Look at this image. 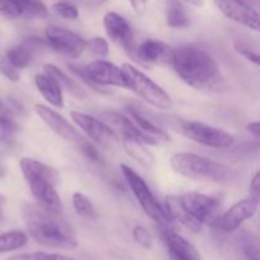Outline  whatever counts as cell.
<instances>
[{"label": "cell", "instance_id": "6da1fadb", "mask_svg": "<svg viewBox=\"0 0 260 260\" xmlns=\"http://www.w3.org/2000/svg\"><path fill=\"white\" fill-rule=\"evenodd\" d=\"M22 217L29 235L41 245L55 249H75L78 246L75 231L60 212L40 205L24 203Z\"/></svg>", "mask_w": 260, "mask_h": 260}, {"label": "cell", "instance_id": "7a4b0ae2", "mask_svg": "<svg viewBox=\"0 0 260 260\" xmlns=\"http://www.w3.org/2000/svg\"><path fill=\"white\" fill-rule=\"evenodd\" d=\"M170 63L178 76L196 89H213L221 81L217 61L198 46L183 45L174 48Z\"/></svg>", "mask_w": 260, "mask_h": 260}, {"label": "cell", "instance_id": "3957f363", "mask_svg": "<svg viewBox=\"0 0 260 260\" xmlns=\"http://www.w3.org/2000/svg\"><path fill=\"white\" fill-rule=\"evenodd\" d=\"M170 167L179 175L194 180L226 183L235 178V172L222 162L192 152H178L170 157Z\"/></svg>", "mask_w": 260, "mask_h": 260}, {"label": "cell", "instance_id": "277c9868", "mask_svg": "<svg viewBox=\"0 0 260 260\" xmlns=\"http://www.w3.org/2000/svg\"><path fill=\"white\" fill-rule=\"evenodd\" d=\"M164 122L174 132L203 146L226 149L235 142V137L225 129L217 128L203 122L188 121L179 117H168Z\"/></svg>", "mask_w": 260, "mask_h": 260}, {"label": "cell", "instance_id": "5b68a950", "mask_svg": "<svg viewBox=\"0 0 260 260\" xmlns=\"http://www.w3.org/2000/svg\"><path fill=\"white\" fill-rule=\"evenodd\" d=\"M119 168H121V172L123 174V178L126 179L127 184H128L129 189L134 193L135 198L139 202V205L141 206L142 211L146 213L147 217L159 223L161 228H172L174 222L167 213L164 206L160 205L159 201L152 194L151 189L149 188L147 183L145 182L144 178L137 174L128 165L121 164Z\"/></svg>", "mask_w": 260, "mask_h": 260}, {"label": "cell", "instance_id": "8992f818", "mask_svg": "<svg viewBox=\"0 0 260 260\" xmlns=\"http://www.w3.org/2000/svg\"><path fill=\"white\" fill-rule=\"evenodd\" d=\"M122 70L126 76L127 88L136 93L142 101L160 111H168L172 108L173 101L169 94L161 86L157 85L152 79L139 70L136 66L131 63H123Z\"/></svg>", "mask_w": 260, "mask_h": 260}, {"label": "cell", "instance_id": "52a82bcc", "mask_svg": "<svg viewBox=\"0 0 260 260\" xmlns=\"http://www.w3.org/2000/svg\"><path fill=\"white\" fill-rule=\"evenodd\" d=\"M183 206L192 217L203 225L218 228L221 218L220 200L198 192L185 193L180 197Z\"/></svg>", "mask_w": 260, "mask_h": 260}, {"label": "cell", "instance_id": "ba28073f", "mask_svg": "<svg viewBox=\"0 0 260 260\" xmlns=\"http://www.w3.org/2000/svg\"><path fill=\"white\" fill-rule=\"evenodd\" d=\"M70 117L74 123L83 129L84 134L93 141L94 145H98L103 149H113L118 145V135L106 122L78 111H71Z\"/></svg>", "mask_w": 260, "mask_h": 260}, {"label": "cell", "instance_id": "9c48e42d", "mask_svg": "<svg viewBox=\"0 0 260 260\" xmlns=\"http://www.w3.org/2000/svg\"><path fill=\"white\" fill-rule=\"evenodd\" d=\"M46 42L57 52L70 58H79L85 51L86 41L80 35L58 25H48L45 29Z\"/></svg>", "mask_w": 260, "mask_h": 260}, {"label": "cell", "instance_id": "30bf717a", "mask_svg": "<svg viewBox=\"0 0 260 260\" xmlns=\"http://www.w3.org/2000/svg\"><path fill=\"white\" fill-rule=\"evenodd\" d=\"M220 12L230 20L253 30L260 29L259 14L248 0H213Z\"/></svg>", "mask_w": 260, "mask_h": 260}, {"label": "cell", "instance_id": "8fae6325", "mask_svg": "<svg viewBox=\"0 0 260 260\" xmlns=\"http://www.w3.org/2000/svg\"><path fill=\"white\" fill-rule=\"evenodd\" d=\"M103 27L108 38H111L116 45L121 46L129 55L134 56V30L126 18L116 12H108L103 17Z\"/></svg>", "mask_w": 260, "mask_h": 260}, {"label": "cell", "instance_id": "7c38bea8", "mask_svg": "<svg viewBox=\"0 0 260 260\" xmlns=\"http://www.w3.org/2000/svg\"><path fill=\"white\" fill-rule=\"evenodd\" d=\"M89 78L98 86H117V88H127V80L122 68H118L109 61L99 58L91 61L85 66Z\"/></svg>", "mask_w": 260, "mask_h": 260}, {"label": "cell", "instance_id": "4fadbf2b", "mask_svg": "<svg viewBox=\"0 0 260 260\" xmlns=\"http://www.w3.org/2000/svg\"><path fill=\"white\" fill-rule=\"evenodd\" d=\"M259 207V200L253 197L244 198L233 206L230 210L221 215L220 225L225 233H234L238 230L245 221L250 220L255 216Z\"/></svg>", "mask_w": 260, "mask_h": 260}, {"label": "cell", "instance_id": "5bb4252c", "mask_svg": "<svg viewBox=\"0 0 260 260\" xmlns=\"http://www.w3.org/2000/svg\"><path fill=\"white\" fill-rule=\"evenodd\" d=\"M35 112L37 113V116L40 117L41 121H42L46 126L50 127L51 131H52L53 134L60 136L61 139L65 140V141L74 142V144L78 145L79 142L83 140L80 135H79V132L75 129V127L71 126L61 114H58L57 112H55L53 109L48 108L47 106L36 104Z\"/></svg>", "mask_w": 260, "mask_h": 260}, {"label": "cell", "instance_id": "9a60e30c", "mask_svg": "<svg viewBox=\"0 0 260 260\" xmlns=\"http://www.w3.org/2000/svg\"><path fill=\"white\" fill-rule=\"evenodd\" d=\"M161 239L172 260H201L197 249L172 228H162Z\"/></svg>", "mask_w": 260, "mask_h": 260}, {"label": "cell", "instance_id": "2e32d148", "mask_svg": "<svg viewBox=\"0 0 260 260\" xmlns=\"http://www.w3.org/2000/svg\"><path fill=\"white\" fill-rule=\"evenodd\" d=\"M25 182L29 187L33 198L37 201V205L43 208H47V210L56 211V212L62 211V201H61L58 193L56 192L55 185L51 184L48 180L43 179V178H32Z\"/></svg>", "mask_w": 260, "mask_h": 260}, {"label": "cell", "instance_id": "e0dca14e", "mask_svg": "<svg viewBox=\"0 0 260 260\" xmlns=\"http://www.w3.org/2000/svg\"><path fill=\"white\" fill-rule=\"evenodd\" d=\"M173 48L167 43L157 40H145L135 47L134 56H136L141 62L160 63L170 62Z\"/></svg>", "mask_w": 260, "mask_h": 260}, {"label": "cell", "instance_id": "ac0fdd59", "mask_svg": "<svg viewBox=\"0 0 260 260\" xmlns=\"http://www.w3.org/2000/svg\"><path fill=\"white\" fill-rule=\"evenodd\" d=\"M45 45L42 40L36 37H29L19 45L9 48L5 52V58L18 70L28 68L35 58L36 52L40 47Z\"/></svg>", "mask_w": 260, "mask_h": 260}, {"label": "cell", "instance_id": "d6986e66", "mask_svg": "<svg viewBox=\"0 0 260 260\" xmlns=\"http://www.w3.org/2000/svg\"><path fill=\"white\" fill-rule=\"evenodd\" d=\"M19 167L25 180L32 179V178H43L55 187L60 182V174H58L57 170L51 165L40 161V160L22 157L19 161Z\"/></svg>", "mask_w": 260, "mask_h": 260}, {"label": "cell", "instance_id": "ffe728a7", "mask_svg": "<svg viewBox=\"0 0 260 260\" xmlns=\"http://www.w3.org/2000/svg\"><path fill=\"white\" fill-rule=\"evenodd\" d=\"M164 208L168 215H169V217L173 220V222L177 221V222L182 223L184 228H187L188 230L194 231V233H198L201 230V228H202V223L198 222L194 217H192L187 212V210L183 206L180 197L169 196V197L165 198Z\"/></svg>", "mask_w": 260, "mask_h": 260}, {"label": "cell", "instance_id": "44dd1931", "mask_svg": "<svg viewBox=\"0 0 260 260\" xmlns=\"http://www.w3.org/2000/svg\"><path fill=\"white\" fill-rule=\"evenodd\" d=\"M127 112H128V117L132 119V122L136 124L137 128L142 132V135L149 140L151 145H156L160 141H168L169 140L167 132L160 128V127H157L151 119L140 113L139 109L128 108Z\"/></svg>", "mask_w": 260, "mask_h": 260}, {"label": "cell", "instance_id": "7402d4cb", "mask_svg": "<svg viewBox=\"0 0 260 260\" xmlns=\"http://www.w3.org/2000/svg\"><path fill=\"white\" fill-rule=\"evenodd\" d=\"M35 84L41 95L55 108L61 109L63 107L62 89L57 84V81L51 78L47 74H38L35 78Z\"/></svg>", "mask_w": 260, "mask_h": 260}, {"label": "cell", "instance_id": "603a6c76", "mask_svg": "<svg viewBox=\"0 0 260 260\" xmlns=\"http://www.w3.org/2000/svg\"><path fill=\"white\" fill-rule=\"evenodd\" d=\"M43 73L55 79V80L57 81L58 85H60V88L68 91L70 95L75 96V98L78 99H84L86 96L84 89H81L80 85H79L73 78L66 75V74L63 73L61 69H58L57 66L52 65V63H45V65H43Z\"/></svg>", "mask_w": 260, "mask_h": 260}, {"label": "cell", "instance_id": "cb8c5ba5", "mask_svg": "<svg viewBox=\"0 0 260 260\" xmlns=\"http://www.w3.org/2000/svg\"><path fill=\"white\" fill-rule=\"evenodd\" d=\"M122 144H123L127 154L134 157L135 160H137L140 164L146 168H151L154 165V155L147 149L146 144H144V142L137 139H132V137H123Z\"/></svg>", "mask_w": 260, "mask_h": 260}, {"label": "cell", "instance_id": "d4e9b609", "mask_svg": "<svg viewBox=\"0 0 260 260\" xmlns=\"http://www.w3.org/2000/svg\"><path fill=\"white\" fill-rule=\"evenodd\" d=\"M167 24L174 29L187 28L189 25V18H188L185 9L179 0H169L168 2Z\"/></svg>", "mask_w": 260, "mask_h": 260}, {"label": "cell", "instance_id": "484cf974", "mask_svg": "<svg viewBox=\"0 0 260 260\" xmlns=\"http://www.w3.org/2000/svg\"><path fill=\"white\" fill-rule=\"evenodd\" d=\"M28 236L23 231L13 230L0 234V254L18 250L27 244Z\"/></svg>", "mask_w": 260, "mask_h": 260}, {"label": "cell", "instance_id": "4316f807", "mask_svg": "<svg viewBox=\"0 0 260 260\" xmlns=\"http://www.w3.org/2000/svg\"><path fill=\"white\" fill-rule=\"evenodd\" d=\"M73 206L75 212L83 218H94L95 217V210L93 203L90 202L86 196L83 193L75 192L73 194Z\"/></svg>", "mask_w": 260, "mask_h": 260}, {"label": "cell", "instance_id": "83f0119b", "mask_svg": "<svg viewBox=\"0 0 260 260\" xmlns=\"http://www.w3.org/2000/svg\"><path fill=\"white\" fill-rule=\"evenodd\" d=\"M18 132V124L8 113L0 114V142L10 144Z\"/></svg>", "mask_w": 260, "mask_h": 260}, {"label": "cell", "instance_id": "f1b7e54d", "mask_svg": "<svg viewBox=\"0 0 260 260\" xmlns=\"http://www.w3.org/2000/svg\"><path fill=\"white\" fill-rule=\"evenodd\" d=\"M85 50H88L91 55L95 57L104 58L109 53V45L106 38L103 37H93L91 40L86 41Z\"/></svg>", "mask_w": 260, "mask_h": 260}, {"label": "cell", "instance_id": "f546056e", "mask_svg": "<svg viewBox=\"0 0 260 260\" xmlns=\"http://www.w3.org/2000/svg\"><path fill=\"white\" fill-rule=\"evenodd\" d=\"M0 14L8 19H15L23 15V5L18 0H0Z\"/></svg>", "mask_w": 260, "mask_h": 260}, {"label": "cell", "instance_id": "4dcf8cb0", "mask_svg": "<svg viewBox=\"0 0 260 260\" xmlns=\"http://www.w3.org/2000/svg\"><path fill=\"white\" fill-rule=\"evenodd\" d=\"M68 69L70 70V73H73L74 75L76 76L78 79H80L81 81H83L85 85H88L89 88L91 89V90L94 91H98V93H102V94H107L108 91L104 90V89H102L101 86L95 85V84L93 83V81L90 80V78H89L88 73H86V69L85 66H81V65H75V63H68Z\"/></svg>", "mask_w": 260, "mask_h": 260}, {"label": "cell", "instance_id": "1f68e13d", "mask_svg": "<svg viewBox=\"0 0 260 260\" xmlns=\"http://www.w3.org/2000/svg\"><path fill=\"white\" fill-rule=\"evenodd\" d=\"M52 10L58 15L68 20H76L79 18V9L69 2H58L52 5Z\"/></svg>", "mask_w": 260, "mask_h": 260}, {"label": "cell", "instance_id": "d6a6232c", "mask_svg": "<svg viewBox=\"0 0 260 260\" xmlns=\"http://www.w3.org/2000/svg\"><path fill=\"white\" fill-rule=\"evenodd\" d=\"M5 260H75L63 256L61 254L53 253H45V251H36V253H27V254H18V255L10 256Z\"/></svg>", "mask_w": 260, "mask_h": 260}, {"label": "cell", "instance_id": "836d02e7", "mask_svg": "<svg viewBox=\"0 0 260 260\" xmlns=\"http://www.w3.org/2000/svg\"><path fill=\"white\" fill-rule=\"evenodd\" d=\"M23 15L27 14L29 17L46 18L48 15V10L46 5L41 0H27L23 3Z\"/></svg>", "mask_w": 260, "mask_h": 260}, {"label": "cell", "instance_id": "e575fe53", "mask_svg": "<svg viewBox=\"0 0 260 260\" xmlns=\"http://www.w3.org/2000/svg\"><path fill=\"white\" fill-rule=\"evenodd\" d=\"M234 47H235V51L239 53V55L244 56L246 60L251 61L255 65H259V55L256 51H254L253 48L249 46L248 42H244L241 40H236L234 42Z\"/></svg>", "mask_w": 260, "mask_h": 260}, {"label": "cell", "instance_id": "d590c367", "mask_svg": "<svg viewBox=\"0 0 260 260\" xmlns=\"http://www.w3.org/2000/svg\"><path fill=\"white\" fill-rule=\"evenodd\" d=\"M132 236H134L135 241H136L139 245H141L142 248L150 249L152 246V236L149 233L146 228L144 226H135L134 231H132Z\"/></svg>", "mask_w": 260, "mask_h": 260}, {"label": "cell", "instance_id": "8d00e7d4", "mask_svg": "<svg viewBox=\"0 0 260 260\" xmlns=\"http://www.w3.org/2000/svg\"><path fill=\"white\" fill-rule=\"evenodd\" d=\"M78 146H79V149H80V151L83 152V154L85 155L89 160H91V161H94V162L103 161V157H102L101 152L98 151V149H96V146L93 144V142L81 140V141L78 144Z\"/></svg>", "mask_w": 260, "mask_h": 260}, {"label": "cell", "instance_id": "74e56055", "mask_svg": "<svg viewBox=\"0 0 260 260\" xmlns=\"http://www.w3.org/2000/svg\"><path fill=\"white\" fill-rule=\"evenodd\" d=\"M0 73H2L5 78L9 79L10 81H18L20 78L19 70L15 69L5 57L0 58Z\"/></svg>", "mask_w": 260, "mask_h": 260}, {"label": "cell", "instance_id": "f35d334b", "mask_svg": "<svg viewBox=\"0 0 260 260\" xmlns=\"http://www.w3.org/2000/svg\"><path fill=\"white\" fill-rule=\"evenodd\" d=\"M128 2L137 15H144L146 13L150 0H128Z\"/></svg>", "mask_w": 260, "mask_h": 260}, {"label": "cell", "instance_id": "ab89813d", "mask_svg": "<svg viewBox=\"0 0 260 260\" xmlns=\"http://www.w3.org/2000/svg\"><path fill=\"white\" fill-rule=\"evenodd\" d=\"M249 189H250V197L259 200V196H260V173L259 172H256L255 175L253 177V179H251Z\"/></svg>", "mask_w": 260, "mask_h": 260}, {"label": "cell", "instance_id": "60d3db41", "mask_svg": "<svg viewBox=\"0 0 260 260\" xmlns=\"http://www.w3.org/2000/svg\"><path fill=\"white\" fill-rule=\"evenodd\" d=\"M248 131L250 132L254 137L259 139V136H260V123L258 121L250 122V123L248 124Z\"/></svg>", "mask_w": 260, "mask_h": 260}, {"label": "cell", "instance_id": "b9f144b4", "mask_svg": "<svg viewBox=\"0 0 260 260\" xmlns=\"http://www.w3.org/2000/svg\"><path fill=\"white\" fill-rule=\"evenodd\" d=\"M182 2L184 3H188V4L193 5V7H203L205 5V3H203V0H182Z\"/></svg>", "mask_w": 260, "mask_h": 260}, {"label": "cell", "instance_id": "7bdbcfd3", "mask_svg": "<svg viewBox=\"0 0 260 260\" xmlns=\"http://www.w3.org/2000/svg\"><path fill=\"white\" fill-rule=\"evenodd\" d=\"M5 174H7V170H5V168L3 167L2 164H0V178H3V177H4Z\"/></svg>", "mask_w": 260, "mask_h": 260}, {"label": "cell", "instance_id": "ee69618b", "mask_svg": "<svg viewBox=\"0 0 260 260\" xmlns=\"http://www.w3.org/2000/svg\"><path fill=\"white\" fill-rule=\"evenodd\" d=\"M4 203H5V198H4V196H3V194H0V205H4Z\"/></svg>", "mask_w": 260, "mask_h": 260}, {"label": "cell", "instance_id": "f6af8a7d", "mask_svg": "<svg viewBox=\"0 0 260 260\" xmlns=\"http://www.w3.org/2000/svg\"><path fill=\"white\" fill-rule=\"evenodd\" d=\"M94 3H95V4H103V3H106L107 0H93Z\"/></svg>", "mask_w": 260, "mask_h": 260}, {"label": "cell", "instance_id": "bcb514c9", "mask_svg": "<svg viewBox=\"0 0 260 260\" xmlns=\"http://www.w3.org/2000/svg\"><path fill=\"white\" fill-rule=\"evenodd\" d=\"M3 217V208H2V205H0V218Z\"/></svg>", "mask_w": 260, "mask_h": 260}, {"label": "cell", "instance_id": "7dc6e473", "mask_svg": "<svg viewBox=\"0 0 260 260\" xmlns=\"http://www.w3.org/2000/svg\"><path fill=\"white\" fill-rule=\"evenodd\" d=\"M3 107H4V104H3L2 99H0V111H2V109H3Z\"/></svg>", "mask_w": 260, "mask_h": 260}, {"label": "cell", "instance_id": "c3c4849f", "mask_svg": "<svg viewBox=\"0 0 260 260\" xmlns=\"http://www.w3.org/2000/svg\"><path fill=\"white\" fill-rule=\"evenodd\" d=\"M18 2H20L23 4V3H25V2H27V0H18Z\"/></svg>", "mask_w": 260, "mask_h": 260}]
</instances>
